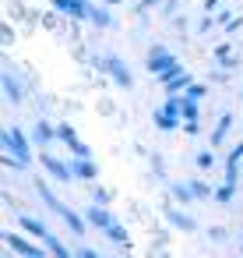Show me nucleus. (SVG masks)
I'll list each match as a JSON object with an SVG mask.
<instances>
[{
  "instance_id": "1",
  "label": "nucleus",
  "mask_w": 243,
  "mask_h": 258,
  "mask_svg": "<svg viewBox=\"0 0 243 258\" xmlns=\"http://www.w3.org/2000/svg\"><path fill=\"white\" fill-rule=\"evenodd\" d=\"M8 244H11L15 251H22V254H29V258H39V251H36V247H29V244H25V240H18V237H8Z\"/></svg>"
},
{
  "instance_id": "2",
  "label": "nucleus",
  "mask_w": 243,
  "mask_h": 258,
  "mask_svg": "<svg viewBox=\"0 0 243 258\" xmlns=\"http://www.w3.org/2000/svg\"><path fill=\"white\" fill-rule=\"evenodd\" d=\"M8 145L18 152V156H25V145H22V138H18V131H8Z\"/></svg>"
}]
</instances>
